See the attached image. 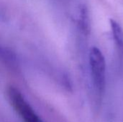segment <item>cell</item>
Returning <instances> with one entry per match:
<instances>
[{
    "instance_id": "obj_3",
    "label": "cell",
    "mask_w": 123,
    "mask_h": 122,
    "mask_svg": "<svg viewBox=\"0 0 123 122\" xmlns=\"http://www.w3.org/2000/svg\"><path fill=\"white\" fill-rule=\"evenodd\" d=\"M113 40L115 45L117 57L120 63L123 62V29L120 24L115 19H110Z\"/></svg>"
},
{
    "instance_id": "obj_2",
    "label": "cell",
    "mask_w": 123,
    "mask_h": 122,
    "mask_svg": "<svg viewBox=\"0 0 123 122\" xmlns=\"http://www.w3.org/2000/svg\"><path fill=\"white\" fill-rule=\"evenodd\" d=\"M9 103L23 122H43L18 88L10 86L7 89Z\"/></svg>"
},
{
    "instance_id": "obj_1",
    "label": "cell",
    "mask_w": 123,
    "mask_h": 122,
    "mask_svg": "<svg viewBox=\"0 0 123 122\" xmlns=\"http://www.w3.org/2000/svg\"><path fill=\"white\" fill-rule=\"evenodd\" d=\"M89 65L93 86L97 96L102 98L106 87V62L102 51L97 47L90 50Z\"/></svg>"
},
{
    "instance_id": "obj_4",
    "label": "cell",
    "mask_w": 123,
    "mask_h": 122,
    "mask_svg": "<svg viewBox=\"0 0 123 122\" xmlns=\"http://www.w3.org/2000/svg\"><path fill=\"white\" fill-rule=\"evenodd\" d=\"M79 24L80 27L82 29L84 32L88 33L89 32V14L87 8L83 5L80 8L79 11Z\"/></svg>"
}]
</instances>
